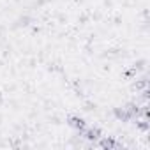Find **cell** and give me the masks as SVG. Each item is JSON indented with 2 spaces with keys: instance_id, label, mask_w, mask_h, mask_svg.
<instances>
[{
  "instance_id": "obj_1",
  "label": "cell",
  "mask_w": 150,
  "mask_h": 150,
  "mask_svg": "<svg viewBox=\"0 0 150 150\" xmlns=\"http://www.w3.org/2000/svg\"><path fill=\"white\" fill-rule=\"evenodd\" d=\"M67 122H69V125L72 127V129H76L80 134L87 129V122L81 118V117H76V115H72V117H69L67 118Z\"/></svg>"
},
{
  "instance_id": "obj_2",
  "label": "cell",
  "mask_w": 150,
  "mask_h": 150,
  "mask_svg": "<svg viewBox=\"0 0 150 150\" xmlns=\"http://www.w3.org/2000/svg\"><path fill=\"white\" fill-rule=\"evenodd\" d=\"M81 134H83V138L88 139V141H97V139L101 138V129H97V127H90V129H85Z\"/></svg>"
},
{
  "instance_id": "obj_3",
  "label": "cell",
  "mask_w": 150,
  "mask_h": 150,
  "mask_svg": "<svg viewBox=\"0 0 150 150\" xmlns=\"http://www.w3.org/2000/svg\"><path fill=\"white\" fill-rule=\"evenodd\" d=\"M113 115H115L120 122H129V120H132V117L129 115V111H127L125 108H115V110H113Z\"/></svg>"
},
{
  "instance_id": "obj_4",
  "label": "cell",
  "mask_w": 150,
  "mask_h": 150,
  "mask_svg": "<svg viewBox=\"0 0 150 150\" xmlns=\"http://www.w3.org/2000/svg\"><path fill=\"white\" fill-rule=\"evenodd\" d=\"M99 139H101V138H99ZM99 146H101V148H108V150H110V148H118L120 145H118L113 138H103V139L99 141Z\"/></svg>"
},
{
  "instance_id": "obj_5",
  "label": "cell",
  "mask_w": 150,
  "mask_h": 150,
  "mask_svg": "<svg viewBox=\"0 0 150 150\" xmlns=\"http://www.w3.org/2000/svg\"><path fill=\"white\" fill-rule=\"evenodd\" d=\"M125 110L129 111V115H131L132 118H136V117L139 115V106H138V104H134V103H129V104L125 106Z\"/></svg>"
},
{
  "instance_id": "obj_6",
  "label": "cell",
  "mask_w": 150,
  "mask_h": 150,
  "mask_svg": "<svg viewBox=\"0 0 150 150\" xmlns=\"http://www.w3.org/2000/svg\"><path fill=\"white\" fill-rule=\"evenodd\" d=\"M145 87H148V80H146V78H143L141 81H136V83H134V88H136V90L145 88Z\"/></svg>"
},
{
  "instance_id": "obj_7",
  "label": "cell",
  "mask_w": 150,
  "mask_h": 150,
  "mask_svg": "<svg viewBox=\"0 0 150 150\" xmlns=\"http://www.w3.org/2000/svg\"><path fill=\"white\" fill-rule=\"evenodd\" d=\"M136 125H138V129H141V131H148V129H150V124H148L146 120H141V122H138Z\"/></svg>"
},
{
  "instance_id": "obj_8",
  "label": "cell",
  "mask_w": 150,
  "mask_h": 150,
  "mask_svg": "<svg viewBox=\"0 0 150 150\" xmlns=\"http://www.w3.org/2000/svg\"><path fill=\"white\" fill-rule=\"evenodd\" d=\"M20 25H23V27L30 25V18H28V16H23V18H20Z\"/></svg>"
}]
</instances>
